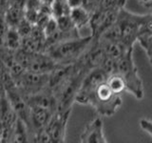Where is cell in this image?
<instances>
[{
	"label": "cell",
	"mask_w": 152,
	"mask_h": 143,
	"mask_svg": "<svg viewBox=\"0 0 152 143\" xmlns=\"http://www.w3.org/2000/svg\"><path fill=\"white\" fill-rule=\"evenodd\" d=\"M140 126L142 131L148 133L149 136H152V122L148 118H141L140 119Z\"/></svg>",
	"instance_id": "obj_20"
},
{
	"label": "cell",
	"mask_w": 152,
	"mask_h": 143,
	"mask_svg": "<svg viewBox=\"0 0 152 143\" xmlns=\"http://www.w3.org/2000/svg\"><path fill=\"white\" fill-rule=\"evenodd\" d=\"M57 65L56 62L44 52L33 54L27 70L38 74H50Z\"/></svg>",
	"instance_id": "obj_8"
},
{
	"label": "cell",
	"mask_w": 152,
	"mask_h": 143,
	"mask_svg": "<svg viewBox=\"0 0 152 143\" xmlns=\"http://www.w3.org/2000/svg\"><path fill=\"white\" fill-rule=\"evenodd\" d=\"M82 143H107L104 135V124L100 116H96L85 127L80 136Z\"/></svg>",
	"instance_id": "obj_7"
},
{
	"label": "cell",
	"mask_w": 152,
	"mask_h": 143,
	"mask_svg": "<svg viewBox=\"0 0 152 143\" xmlns=\"http://www.w3.org/2000/svg\"><path fill=\"white\" fill-rule=\"evenodd\" d=\"M68 2H69V7L71 9V8L82 6L83 0H68Z\"/></svg>",
	"instance_id": "obj_21"
},
{
	"label": "cell",
	"mask_w": 152,
	"mask_h": 143,
	"mask_svg": "<svg viewBox=\"0 0 152 143\" xmlns=\"http://www.w3.org/2000/svg\"><path fill=\"white\" fill-rule=\"evenodd\" d=\"M56 22H57V27H58V30L61 32H73L76 31V29L73 25L72 21L69 17V14L66 15H62L55 18Z\"/></svg>",
	"instance_id": "obj_17"
},
{
	"label": "cell",
	"mask_w": 152,
	"mask_h": 143,
	"mask_svg": "<svg viewBox=\"0 0 152 143\" xmlns=\"http://www.w3.org/2000/svg\"><path fill=\"white\" fill-rule=\"evenodd\" d=\"M138 2H139L144 8H146V9H148V10L151 9L152 0H138Z\"/></svg>",
	"instance_id": "obj_22"
},
{
	"label": "cell",
	"mask_w": 152,
	"mask_h": 143,
	"mask_svg": "<svg viewBox=\"0 0 152 143\" xmlns=\"http://www.w3.org/2000/svg\"><path fill=\"white\" fill-rule=\"evenodd\" d=\"M106 82L109 87V89L116 94H121L123 92H126V91L125 80H124L122 76L117 73L109 74L107 76Z\"/></svg>",
	"instance_id": "obj_15"
},
{
	"label": "cell",
	"mask_w": 152,
	"mask_h": 143,
	"mask_svg": "<svg viewBox=\"0 0 152 143\" xmlns=\"http://www.w3.org/2000/svg\"><path fill=\"white\" fill-rule=\"evenodd\" d=\"M121 2L123 4V6L125 7V5H126V0H121Z\"/></svg>",
	"instance_id": "obj_23"
},
{
	"label": "cell",
	"mask_w": 152,
	"mask_h": 143,
	"mask_svg": "<svg viewBox=\"0 0 152 143\" xmlns=\"http://www.w3.org/2000/svg\"><path fill=\"white\" fill-rule=\"evenodd\" d=\"M151 19V14H135L121 8L118 13L117 22L121 28V43L126 48H131L136 42V37L142 25Z\"/></svg>",
	"instance_id": "obj_3"
},
{
	"label": "cell",
	"mask_w": 152,
	"mask_h": 143,
	"mask_svg": "<svg viewBox=\"0 0 152 143\" xmlns=\"http://www.w3.org/2000/svg\"><path fill=\"white\" fill-rule=\"evenodd\" d=\"M57 31H58V27H57L56 19L54 17L50 16L49 20H48V22L46 23V25L44 26V28H43L44 35L46 37H48L51 35H53V33Z\"/></svg>",
	"instance_id": "obj_19"
},
{
	"label": "cell",
	"mask_w": 152,
	"mask_h": 143,
	"mask_svg": "<svg viewBox=\"0 0 152 143\" xmlns=\"http://www.w3.org/2000/svg\"><path fill=\"white\" fill-rule=\"evenodd\" d=\"M107 76L108 75L100 68H95L88 71L81 81L74 101L79 104H88V99L90 95L93 94L94 90L101 83L106 82Z\"/></svg>",
	"instance_id": "obj_5"
},
{
	"label": "cell",
	"mask_w": 152,
	"mask_h": 143,
	"mask_svg": "<svg viewBox=\"0 0 152 143\" xmlns=\"http://www.w3.org/2000/svg\"><path fill=\"white\" fill-rule=\"evenodd\" d=\"M24 16V9L9 5L7 11L4 13V18L9 28H14Z\"/></svg>",
	"instance_id": "obj_13"
},
{
	"label": "cell",
	"mask_w": 152,
	"mask_h": 143,
	"mask_svg": "<svg viewBox=\"0 0 152 143\" xmlns=\"http://www.w3.org/2000/svg\"><path fill=\"white\" fill-rule=\"evenodd\" d=\"M94 40L92 35L79 36L63 40L47 48L44 52L49 55L56 63H74Z\"/></svg>",
	"instance_id": "obj_1"
},
{
	"label": "cell",
	"mask_w": 152,
	"mask_h": 143,
	"mask_svg": "<svg viewBox=\"0 0 152 143\" xmlns=\"http://www.w3.org/2000/svg\"><path fill=\"white\" fill-rule=\"evenodd\" d=\"M132 54L133 48H129L120 58L116 60L115 73L120 74L125 80L126 92H129L138 99H142L144 97V86L138 74V69L133 61Z\"/></svg>",
	"instance_id": "obj_2"
},
{
	"label": "cell",
	"mask_w": 152,
	"mask_h": 143,
	"mask_svg": "<svg viewBox=\"0 0 152 143\" xmlns=\"http://www.w3.org/2000/svg\"><path fill=\"white\" fill-rule=\"evenodd\" d=\"M32 27L33 25H31L30 22L27 21L23 16V18L18 22V24L14 27V29H15L16 32H18V35L23 38V37L30 35V33L32 30Z\"/></svg>",
	"instance_id": "obj_18"
},
{
	"label": "cell",
	"mask_w": 152,
	"mask_h": 143,
	"mask_svg": "<svg viewBox=\"0 0 152 143\" xmlns=\"http://www.w3.org/2000/svg\"><path fill=\"white\" fill-rule=\"evenodd\" d=\"M13 142L17 143H23L28 142V126L22 119L16 118L15 122L12 127V138Z\"/></svg>",
	"instance_id": "obj_12"
},
{
	"label": "cell",
	"mask_w": 152,
	"mask_h": 143,
	"mask_svg": "<svg viewBox=\"0 0 152 143\" xmlns=\"http://www.w3.org/2000/svg\"><path fill=\"white\" fill-rule=\"evenodd\" d=\"M136 41L140 43V45L145 52L148 61L151 63V48H152V20L149 19L146 21L140 32H138L136 37Z\"/></svg>",
	"instance_id": "obj_10"
},
{
	"label": "cell",
	"mask_w": 152,
	"mask_h": 143,
	"mask_svg": "<svg viewBox=\"0 0 152 143\" xmlns=\"http://www.w3.org/2000/svg\"><path fill=\"white\" fill-rule=\"evenodd\" d=\"M54 112L42 107H30V123L35 132L45 128Z\"/></svg>",
	"instance_id": "obj_9"
},
{
	"label": "cell",
	"mask_w": 152,
	"mask_h": 143,
	"mask_svg": "<svg viewBox=\"0 0 152 143\" xmlns=\"http://www.w3.org/2000/svg\"><path fill=\"white\" fill-rule=\"evenodd\" d=\"M69 15L71 19V21H72L74 27L79 31L80 29L88 25L90 16H91V13H89L84 7L80 6V7L71 8Z\"/></svg>",
	"instance_id": "obj_11"
},
{
	"label": "cell",
	"mask_w": 152,
	"mask_h": 143,
	"mask_svg": "<svg viewBox=\"0 0 152 143\" xmlns=\"http://www.w3.org/2000/svg\"><path fill=\"white\" fill-rule=\"evenodd\" d=\"M122 101L120 94H114L107 82H103L94 90L88 104L93 106L100 116H112L122 105Z\"/></svg>",
	"instance_id": "obj_4"
},
{
	"label": "cell",
	"mask_w": 152,
	"mask_h": 143,
	"mask_svg": "<svg viewBox=\"0 0 152 143\" xmlns=\"http://www.w3.org/2000/svg\"><path fill=\"white\" fill-rule=\"evenodd\" d=\"M51 16L57 18L62 15H66L69 13L70 7L68 0H53L50 6Z\"/></svg>",
	"instance_id": "obj_16"
},
{
	"label": "cell",
	"mask_w": 152,
	"mask_h": 143,
	"mask_svg": "<svg viewBox=\"0 0 152 143\" xmlns=\"http://www.w3.org/2000/svg\"><path fill=\"white\" fill-rule=\"evenodd\" d=\"M22 37L14 28H8L4 38V48L10 51H16L21 47Z\"/></svg>",
	"instance_id": "obj_14"
},
{
	"label": "cell",
	"mask_w": 152,
	"mask_h": 143,
	"mask_svg": "<svg viewBox=\"0 0 152 143\" xmlns=\"http://www.w3.org/2000/svg\"><path fill=\"white\" fill-rule=\"evenodd\" d=\"M70 113L71 108L66 110H56L52 114L49 123L45 127L51 142L61 143L65 141L66 125H68Z\"/></svg>",
	"instance_id": "obj_6"
}]
</instances>
